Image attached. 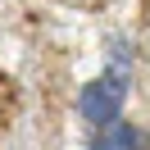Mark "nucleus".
Returning <instances> with one entry per match:
<instances>
[{
  "label": "nucleus",
  "instance_id": "f257e3e1",
  "mask_svg": "<svg viewBox=\"0 0 150 150\" xmlns=\"http://www.w3.org/2000/svg\"><path fill=\"white\" fill-rule=\"evenodd\" d=\"M123 91H127V68H114L109 64V73L105 77H96V82H86L82 91H77V114H82V123L91 127V137L96 132H105V127H114V123L123 118Z\"/></svg>",
  "mask_w": 150,
  "mask_h": 150
},
{
  "label": "nucleus",
  "instance_id": "f03ea898",
  "mask_svg": "<svg viewBox=\"0 0 150 150\" xmlns=\"http://www.w3.org/2000/svg\"><path fill=\"white\" fill-rule=\"evenodd\" d=\"M91 146H96V150H150V137L137 127V123L118 118L114 127L96 132V137H91Z\"/></svg>",
  "mask_w": 150,
  "mask_h": 150
}]
</instances>
